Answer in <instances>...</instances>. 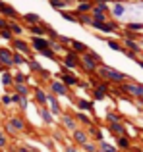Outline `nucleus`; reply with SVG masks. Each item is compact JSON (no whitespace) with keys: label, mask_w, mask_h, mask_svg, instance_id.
Masks as SVG:
<instances>
[{"label":"nucleus","mask_w":143,"mask_h":152,"mask_svg":"<svg viewBox=\"0 0 143 152\" xmlns=\"http://www.w3.org/2000/svg\"><path fill=\"white\" fill-rule=\"evenodd\" d=\"M0 64L2 66H12L14 64V54L8 48H0Z\"/></svg>","instance_id":"6e6552de"},{"label":"nucleus","mask_w":143,"mask_h":152,"mask_svg":"<svg viewBox=\"0 0 143 152\" xmlns=\"http://www.w3.org/2000/svg\"><path fill=\"white\" fill-rule=\"evenodd\" d=\"M124 91H126V93H130L132 96L141 98V100H143V85H137V83H128V85H124Z\"/></svg>","instance_id":"423d86ee"},{"label":"nucleus","mask_w":143,"mask_h":152,"mask_svg":"<svg viewBox=\"0 0 143 152\" xmlns=\"http://www.w3.org/2000/svg\"><path fill=\"white\" fill-rule=\"evenodd\" d=\"M62 81L66 83L68 87H72V85H77V77H75L74 73H66V67H64V75H62Z\"/></svg>","instance_id":"ddd939ff"},{"label":"nucleus","mask_w":143,"mask_h":152,"mask_svg":"<svg viewBox=\"0 0 143 152\" xmlns=\"http://www.w3.org/2000/svg\"><path fill=\"white\" fill-rule=\"evenodd\" d=\"M93 27H97L99 31H105V33H112V31H116V23H108V21H95L93 19V23H91Z\"/></svg>","instance_id":"0eeeda50"},{"label":"nucleus","mask_w":143,"mask_h":152,"mask_svg":"<svg viewBox=\"0 0 143 152\" xmlns=\"http://www.w3.org/2000/svg\"><path fill=\"white\" fill-rule=\"evenodd\" d=\"M77 106L81 108V110H93V104H91L89 100H79Z\"/></svg>","instance_id":"c85d7f7f"},{"label":"nucleus","mask_w":143,"mask_h":152,"mask_svg":"<svg viewBox=\"0 0 143 152\" xmlns=\"http://www.w3.org/2000/svg\"><path fill=\"white\" fill-rule=\"evenodd\" d=\"M19 152H37V150L29 148V146H23V148H19Z\"/></svg>","instance_id":"79ce46f5"},{"label":"nucleus","mask_w":143,"mask_h":152,"mask_svg":"<svg viewBox=\"0 0 143 152\" xmlns=\"http://www.w3.org/2000/svg\"><path fill=\"white\" fill-rule=\"evenodd\" d=\"M50 27H46L45 23H39V25H29V31L35 37H45V33H49Z\"/></svg>","instance_id":"1a4fd4ad"},{"label":"nucleus","mask_w":143,"mask_h":152,"mask_svg":"<svg viewBox=\"0 0 143 152\" xmlns=\"http://www.w3.org/2000/svg\"><path fill=\"white\" fill-rule=\"evenodd\" d=\"M83 148H85L87 152H95L97 148H95V145H91V142H85V145H83Z\"/></svg>","instance_id":"f704fd0d"},{"label":"nucleus","mask_w":143,"mask_h":152,"mask_svg":"<svg viewBox=\"0 0 143 152\" xmlns=\"http://www.w3.org/2000/svg\"><path fill=\"white\" fill-rule=\"evenodd\" d=\"M8 129L14 133V129H23V121L19 118H12L10 119V123H8Z\"/></svg>","instance_id":"dca6fc26"},{"label":"nucleus","mask_w":143,"mask_h":152,"mask_svg":"<svg viewBox=\"0 0 143 152\" xmlns=\"http://www.w3.org/2000/svg\"><path fill=\"white\" fill-rule=\"evenodd\" d=\"M101 148H102V152H116V148L112 145H108V142H101Z\"/></svg>","instance_id":"7c9ffc66"},{"label":"nucleus","mask_w":143,"mask_h":152,"mask_svg":"<svg viewBox=\"0 0 143 152\" xmlns=\"http://www.w3.org/2000/svg\"><path fill=\"white\" fill-rule=\"evenodd\" d=\"M35 98H37V102L41 104V106L49 104V94H46L43 89H37V91H35Z\"/></svg>","instance_id":"f8f14e48"},{"label":"nucleus","mask_w":143,"mask_h":152,"mask_svg":"<svg viewBox=\"0 0 143 152\" xmlns=\"http://www.w3.org/2000/svg\"><path fill=\"white\" fill-rule=\"evenodd\" d=\"M106 118H108V121H110V123H116V121H120V118H118V115H114V114H108Z\"/></svg>","instance_id":"c9c22d12"},{"label":"nucleus","mask_w":143,"mask_h":152,"mask_svg":"<svg viewBox=\"0 0 143 152\" xmlns=\"http://www.w3.org/2000/svg\"><path fill=\"white\" fill-rule=\"evenodd\" d=\"M14 81H15V83H27V75H23V73H15Z\"/></svg>","instance_id":"2f4dec72"},{"label":"nucleus","mask_w":143,"mask_h":152,"mask_svg":"<svg viewBox=\"0 0 143 152\" xmlns=\"http://www.w3.org/2000/svg\"><path fill=\"white\" fill-rule=\"evenodd\" d=\"M49 106H50V112H52V114H60V104H58V100H56L54 94L49 96Z\"/></svg>","instance_id":"4468645a"},{"label":"nucleus","mask_w":143,"mask_h":152,"mask_svg":"<svg viewBox=\"0 0 143 152\" xmlns=\"http://www.w3.org/2000/svg\"><path fill=\"white\" fill-rule=\"evenodd\" d=\"M31 46H33L35 50L41 54L43 50H46V48H52V41H49V39H45V37H33V41H31Z\"/></svg>","instance_id":"7ed1b4c3"},{"label":"nucleus","mask_w":143,"mask_h":152,"mask_svg":"<svg viewBox=\"0 0 143 152\" xmlns=\"http://www.w3.org/2000/svg\"><path fill=\"white\" fill-rule=\"evenodd\" d=\"M70 46H72V50H74L75 54H79V56L87 52V46L83 45V42H79V41H74V39H72V45Z\"/></svg>","instance_id":"9b49d317"},{"label":"nucleus","mask_w":143,"mask_h":152,"mask_svg":"<svg viewBox=\"0 0 143 152\" xmlns=\"http://www.w3.org/2000/svg\"><path fill=\"white\" fill-rule=\"evenodd\" d=\"M23 19H25L29 25H39V23H43V19L39 18L37 14H25V15H23Z\"/></svg>","instance_id":"2eb2a0df"},{"label":"nucleus","mask_w":143,"mask_h":152,"mask_svg":"<svg viewBox=\"0 0 143 152\" xmlns=\"http://www.w3.org/2000/svg\"><path fill=\"white\" fill-rule=\"evenodd\" d=\"M74 139H75V142H79V145H85V142H87V133H85V131L75 129L74 131Z\"/></svg>","instance_id":"a211bd4d"},{"label":"nucleus","mask_w":143,"mask_h":152,"mask_svg":"<svg viewBox=\"0 0 143 152\" xmlns=\"http://www.w3.org/2000/svg\"><path fill=\"white\" fill-rule=\"evenodd\" d=\"M79 66H81L87 73H95V71L99 69V66H101V64H99L97 60L89 54V52H85V54H81V64H79Z\"/></svg>","instance_id":"f03ea898"},{"label":"nucleus","mask_w":143,"mask_h":152,"mask_svg":"<svg viewBox=\"0 0 143 152\" xmlns=\"http://www.w3.org/2000/svg\"><path fill=\"white\" fill-rule=\"evenodd\" d=\"M124 45L128 46L130 50H133V52H141V48H139V42H136L133 39H126V41H124Z\"/></svg>","instance_id":"aec40b11"},{"label":"nucleus","mask_w":143,"mask_h":152,"mask_svg":"<svg viewBox=\"0 0 143 152\" xmlns=\"http://www.w3.org/2000/svg\"><path fill=\"white\" fill-rule=\"evenodd\" d=\"M8 29H10V31H14V35H21V33H23L21 25H18L15 21H10V23H8Z\"/></svg>","instance_id":"5701e85b"},{"label":"nucleus","mask_w":143,"mask_h":152,"mask_svg":"<svg viewBox=\"0 0 143 152\" xmlns=\"http://www.w3.org/2000/svg\"><path fill=\"white\" fill-rule=\"evenodd\" d=\"M2 81H4V85H10V83H12V75H10V73H6V75L2 77Z\"/></svg>","instance_id":"e433bc0d"},{"label":"nucleus","mask_w":143,"mask_h":152,"mask_svg":"<svg viewBox=\"0 0 143 152\" xmlns=\"http://www.w3.org/2000/svg\"><path fill=\"white\" fill-rule=\"evenodd\" d=\"M2 100H4V104H10V102H12V96H4Z\"/></svg>","instance_id":"37998d69"},{"label":"nucleus","mask_w":143,"mask_h":152,"mask_svg":"<svg viewBox=\"0 0 143 152\" xmlns=\"http://www.w3.org/2000/svg\"><path fill=\"white\" fill-rule=\"evenodd\" d=\"M122 12H124V8H122L120 4H118V6L114 8V15H122Z\"/></svg>","instance_id":"4c0bfd02"},{"label":"nucleus","mask_w":143,"mask_h":152,"mask_svg":"<svg viewBox=\"0 0 143 152\" xmlns=\"http://www.w3.org/2000/svg\"><path fill=\"white\" fill-rule=\"evenodd\" d=\"M108 46H110L112 50H124L120 45H118V42H114V41H108Z\"/></svg>","instance_id":"72a5a7b5"},{"label":"nucleus","mask_w":143,"mask_h":152,"mask_svg":"<svg viewBox=\"0 0 143 152\" xmlns=\"http://www.w3.org/2000/svg\"><path fill=\"white\" fill-rule=\"evenodd\" d=\"M50 6H52L54 10H62V8L66 6V2L64 0H50Z\"/></svg>","instance_id":"cd10ccee"},{"label":"nucleus","mask_w":143,"mask_h":152,"mask_svg":"<svg viewBox=\"0 0 143 152\" xmlns=\"http://www.w3.org/2000/svg\"><path fill=\"white\" fill-rule=\"evenodd\" d=\"M110 131H114V133L120 137V135H126V129H124V125H122L120 121H116V123H110Z\"/></svg>","instance_id":"6ab92c4d"},{"label":"nucleus","mask_w":143,"mask_h":152,"mask_svg":"<svg viewBox=\"0 0 143 152\" xmlns=\"http://www.w3.org/2000/svg\"><path fill=\"white\" fill-rule=\"evenodd\" d=\"M50 89H52V94H58V96H66L68 94V85L64 81H52L50 83Z\"/></svg>","instance_id":"39448f33"},{"label":"nucleus","mask_w":143,"mask_h":152,"mask_svg":"<svg viewBox=\"0 0 143 152\" xmlns=\"http://www.w3.org/2000/svg\"><path fill=\"white\" fill-rule=\"evenodd\" d=\"M116 141H118V146H120V148H128V146H130V141H128L126 135H120Z\"/></svg>","instance_id":"b1692460"},{"label":"nucleus","mask_w":143,"mask_h":152,"mask_svg":"<svg viewBox=\"0 0 143 152\" xmlns=\"http://www.w3.org/2000/svg\"><path fill=\"white\" fill-rule=\"evenodd\" d=\"M41 118H43V119H45V123H52V118H50V112H49V110H46V108H45V106H43V108H41Z\"/></svg>","instance_id":"a878e982"},{"label":"nucleus","mask_w":143,"mask_h":152,"mask_svg":"<svg viewBox=\"0 0 143 152\" xmlns=\"http://www.w3.org/2000/svg\"><path fill=\"white\" fill-rule=\"evenodd\" d=\"M14 64H18V66H21V64H27V60L23 58L21 54H14Z\"/></svg>","instance_id":"c756f323"},{"label":"nucleus","mask_w":143,"mask_h":152,"mask_svg":"<svg viewBox=\"0 0 143 152\" xmlns=\"http://www.w3.org/2000/svg\"><path fill=\"white\" fill-rule=\"evenodd\" d=\"M91 10H93V4H87V2H83V4H79V8H77V12H79V14H85V12H91Z\"/></svg>","instance_id":"bb28decb"},{"label":"nucleus","mask_w":143,"mask_h":152,"mask_svg":"<svg viewBox=\"0 0 143 152\" xmlns=\"http://www.w3.org/2000/svg\"><path fill=\"white\" fill-rule=\"evenodd\" d=\"M4 145H6V139H4V137H0V146H4Z\"/></svg>","instance_id":"c03bdc74"},{"label":"nucleus","mask_w":143,"mask_h":152,"mask_svg":"<svg viewBox=\"0 0 143 152\" xmlns=\"http://www.w3.org/2000/svg\"><path fill=\"white\" fill-rule=\"evenodd\" d=\"M91 135H93L95 139H101V133H99V131L95 129V127H93V129H91Z\"/></svg>","instance_id":"ea45409f"},{"label":"nucleus","mask_w":143,"mask_h":152,"mask_svg":"<svg viewBox=\"0 0 143 152\" xmlns=\"http://www.w3.org/2000/svg\"><path fill=\"white\" fill-rule=\"evenodd\" d=\"M0 12H2V14H6V15H12V18H15V15H18L15 8L8 6V4H4V2H0Z\"/></svg>","instance_id":"f3484780"},{"label":"nucleus","mask_w":143,"mask_h":152,"mask_svg":"<svg viewBox=\"0 0 143 152\" xmlns=\"http://www.w3.org/2000/svg\"><path fill=\"white\" fill-rule=\"evenodd\" d=\"M15 91H18V94H21V96H27V94H29V87H27L25 83H15Z\"/></svg>","instance_id":"412c9836"},{"label":"nucleus","mask_w":143,"mask_h":152,"mask_svg":"<svg viewBox=\"0 0 143 152\" xmlns=\"http://www.w3.org/2000/svg\"><path fill=\"white\" fill-rule=\"evenodd\" d=\"M2 29H8V23H6V21H4V19H2V18H0V31H2Z\"/></svg>","instance_id":"a19ab883"},{"label":"nucleus","mask_w":143,"mask_h":152,"mask_svg":"<svg viewBox=\"0 0 143 152\" xmlns=\"http://www.w3.org/2000/svg\"><path fill=\"white\" fill-rule=\"evenodd\" d=\"M12 45H14V48H18L19 52H23V54H29V52H31L29 45H27L25 41H19V39H14V41H12Z\"/></svg>","instance_id":"9d476101"},{"label":"nucleus","mask_w":143,"mask_h":152,"mask_svg":"<svg viewBox=\"0 0 143 152\" xmlns=\"http://www.w3.org/2000/svg\"><path fill=\"white\" fill-rule=\"evenodd\" d=\"M62 121H64V125L68 127L70 131H75V119L72 118V115H64V118H62Z\"/></svg>","instance_id":"4be33fe9"},{"label":"nucleus","mask_w":143,"mask_h":152,"mask_svg":"<svg viewBox=\"0 0 143 152\" xmlns=\"http://www.w3.org/2000/svg\"><path fill=\"white\" fill-rule=\"evenodd\" d=\"M0 37H4L6 41H14V39H12V33H10V29H2V31H0Z\"/></svg>","instance_id":"473e14b6"},{"label":"nucleus","mask_w":143,"mask_h":152,"mask_svg":"<svg viewBox=\"0 0 143 152\" xmlns=\"http://www.w3.org/2000/svg\"><path fill=\"white\" fill-rule=\"evenodd\" d=\"M77 118H79V121H83V123H89V118H87V115H83V114H77Z\"/></svg>","instance_id":"58836bf2"},{"label":"nucleus","mask_w":143,"mask_h":152,"mask_svg":"<svg viewBox=\"0 0 143 152\" xmlns=\"http://www.w3.org/2000/svg\"><path fill=\"white\" fill-rule=\"evenodd\" d=\"M66 152H77V150H75V148H68V150H66Z\"/></svg>","instance_id":"a18cd8bd"},{"label":"nucleus","mask_w":143,"mask_h":152,"mask_svg":"<svg viewBox=\"0 0 143 152\" xmlns=\"http://www.w3.org/2000/svg\"><path fill=\"white\" fill-rule=\"evenodd\" d=\"M79 64H81V56L75 54L74 50H70L68 54H66L64 58V67H68V69H74V67H77Z\"/></svg>","instance_id":"20e7f679"},{"label":"nucleus","mask_w":143,"mask_h":152,"mask_svg":"<svg viewBox=\"0 0 143 152\" xmlns=\"http://www.w3.org/2000/svg\"><path fill=\"white\" fill-rule=\"evenodd\" d=\"M0 137H2V133H0Z\"/></svg>","instance_id":"49530a36"},{"label":"nucleus","mask_w":143,"mask_h":152,"mask_svg":"<svg viewBox=\"0 0 143 152\" xmlns=\"http://www.w3.org/2000/svg\"><path fill=\"white\" fill-rule=\"evenodd\" d=\"M97 71L101 73L102 79H106V81H110V83H124L126 79H128V75H126V73L116 71V69H112V67H108V66H99Z\"/></svg>","instance_id":"f257e3e1"},{"label":"nucleus","mask_w":143,"mask_h":152,"mask_svg":"<svg viewBox=\"0 0 143 152\" xmlns=\"http://www.w3.org/2000/svg\"><path fill=\"white\" fill-rule=\"evenodd\" d=\"M29 67H31V69H33V71H39V73H43V75H46V71H45V69H43V67H41V66H39V62H35V60H31V62H29Z\"/></svg>","instance_id":"393cba45"}]
</instances>
